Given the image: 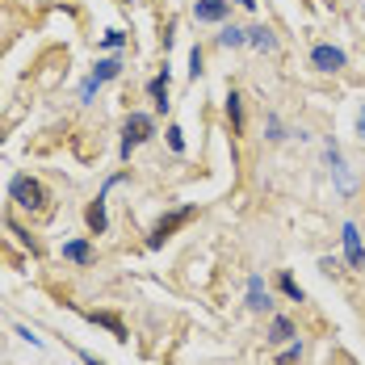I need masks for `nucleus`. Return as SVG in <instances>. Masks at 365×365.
Here are the masks:
<instances>
[{"mask_svg": "<svg viewBox=\"0 0 365 365\" xmlns=\"http://www.w3.org/2000/svg\"><path fill=\"white\" fill-rule=\"evenodd\" d=\"M93 324H101V328H110L113 331V340H126V324L118 319V315H110V311H84Z\"/></svg>", "mask_w": 365, "mask_h": 365, "instance_id": "14", "label": "nucleus"}, {"mask_svg": "<svg viewBox=\"0 0 365 365\" xmlns=\"http://www.w3.org/2000/svg\"><path fill=\"white\" fill-rule=\"evenodd\" d=\"M357 135L365 139V106H361V118H357Z\"/></svg>", "mask_w": 365, "mask_h": 365, "instance_id": "26", "label": "nucleus"}, {"mask_svg": "<svg viewBox=\"0 0 365 365\" xmlns=\"http://www.w3.org/2000/svg\"><path fill=\"white\" fill-rule=\"evenodd\" d=\"M311 63H315L319 72H340V68L349 63V55H344L340 46H331V42H319V46H311Z\"/></svg>", "mask_w": 365, "mask_h": 365, "instance_id": "4", "label": "nucleus"}, {"mask_svg": "<svg viewBox=\"0 0 365 365\" xmlns=\"http://www.w3.org/2000/svg\"><path fill=\"white\" fill-rule=\"evenodd\" d=\"M122 42H126V34H122V30H110V34L101 38V46H106V51H118Z\"/></svg>", "mask_w": 365, "mask_h": 365, "instance_id": "24", "label": "nucleus"}, {"mask_svg": "<svg viewBox=\"0 0 365 365\" xmlns=\"http://www.w3.org/2000/svg\"><path fill=\"white\" fill-rule=\"evenodd\" d=\"M0 143H4V126H0Z\"/></svg>", "mask_w": 365, "mask_h": 365, "instance_id": "28", "label": "nucleus"}, {"mask_svg": "<svg viewBox=\"0 0 365 365\" xmlns=\"http://www.w3.org/2000/svg\"><path fill=\"white\" fill-rule=\"evenodd\" d=\"M324 155H328V164H331V177H336V185H340V193H353V189H357V181H353V173H349V164L340 160V147H336V143H328V151H324Z\"/></svg>", "mask_w": 365, "mask_h": 365, "instance_id": "6", "label": "nucleus"}, {"mask_svg": "<svg viewBox=\"0 0 365 365\" xmlns=\"http://www.w3.org/2000/svg\"><path fill=\"white\" fill-rule=\"evenodd\" d=\"M269 307H273V298L264 290V277L252 273V277H248V311H269Z\"/></svg>", "mask_w": 365, "mask_h": 365, "instance_id": "9", "label": "nucleus"}, {"mask_svg": "<svg viewBox=\"0 0 365 365\" xmlns=\"http://www.w3.org/2000/svg\"><path fill=\"white\" fill-rule=\"evenodd\" d=\"M302 361V344H298V340H294L290 349H286V353H282V357H277V365H298Z\"/></svg>", "mask_w": 365, "mask_h": 365, "instance_id": "21", "label": "nucleus"}, {"mask_svg": "<svg viewBox=\"0 0 365 365\" xmlns=\"http://www.w3.org/2000/svg\"><path fill=\"white\" fill-rule=\"evenodd\" d=\"M63 260H72V264H93L97 252H93L88 240H68V244H63Z\"/></svg>", "mask_w": 365, "mask_h": 365, "instance_id": "11", "label": "nucleus"}, {"mask_svg": "<svg viewBox=\"0 0 365 365\" xmlns=\"http://www.w3.org/2000/svg\"><path fill=\"white\" fill-rule=\"evenodd\" d=\"M197 76H202V46L189 51V80H197Z\"/></svg>", "mask_w": 365, "mask_h": 365, "instance_id": "23", "label": "nucleus"}, {"mask_svg": "<svg viewBox=\"0 0 365 365\" xmlns=\"http://www.w3.org/2000/svg\"><path fill=\"white\" fill-rule=\"evenodd\" d=\"M9 197L17 202V210H30V215L46 210V189H42V181L38 177H26V173H17L9 181Z\"/></svg>", "mask_w": 365, "mask_h": 365, "instance_id": "1", "label": "nucleus"}, {"mask_svg": "<svg viewBox=\"0 0 365 365\" xmlns=\"http://www.w3.org/2000/svg\"><path fill=\"white\" fill-rule=\"evenodd\" d=\"M168 88H173L168 72H160V76H151V80H147V97L155 101V110H168Z\"/></svg>", "mask_w": 365, "mask_h": 365, "instance_id": "12", "label": "nucleus"}, {"mask_svg": "<svg viewBox=\"0 0 365 365\" xmlns=\"http://www.w3.org/2000/svg\"><path fill=\"white\" fill-rule=\"evenodd\" d=\"M227 122H231V135H240L244 130V97L231 88L227 93Z\"/></svg>", "mask_w": 365, "mask_h": 365, "instance_id": "13", "label": "nucleus"}, {"mask_svg": "<svg viewBox=\"0 0 365 365\" xmlns=\"http://www.w3.org/2000/svg\"><path fill=\"white\" fill-rule=\"evenodd\" d=\"M277 290L286 294V298H294V302H302V298H307V294H302V286L294 282L290 273H277Z\"/></svg>", "mask_w": 365, "mask_h": 365, "instance_id": "18", "label": "nucleus"}, {"mask_svg": "<svg viewBox=\"0 0 365 365\" xmlns=\"http://www.w3.org/2000/svg\"><path fill=\"white\" fill-rule=\"evenodd\" d=\"M97 88H101V80H93V76H88V80L80 84V101H84V106H93V97H97Z\"/></svg>", "mask_w": 365, "mask_h": 365, "instance_id": "20", "label": "nucleus"}, {"mask_svg": "<svg viewBox=\"0 0 365 365\" xmlns=\"http://www.w3.org/2000/svg\"><path fill=\"white\" fill-rule=\"evenodd\" d=\"M264 130H269V139H273V143H282V139H286V130H282V118H277V113H264Z\"/></svg>", "mask_w": 365, "mask_h": 365, "instance_id": "19", "label": "nucleus"}, {"mask_svg": "<svg viewBox=\"0 0 365 365\" xmlns=\"http://www.w3.org/2000/svg\"><path fill=\"white\" fill-rule=\"evenodd\" d=\"M122 72V59H113V55H106V59H97V63H93V80H101V84H106V80H113V76Z\"/></svg>", "mask_w": 365, "mask_h": 365, "instance_id": "16", "label": "nucleus"}, {"mask_svg": "<svg viewBox=\"0 0 365 365\" xmlns=\"http://www.w3.org/2000/svg\"><path fill=\"white\" fill-rule=\"evenodd\" d=\"M219 46H248V30H240V26H222L219 30Z\"/></svg>", "mask_w": 365, "mask_h": 365, "instance_id": "17", "label": "nucleus"}, {"mask_svg": "<svg viewBox=\"0 0 365 365\" xmlns=\"http://www.w3.org/2000/svg\"><path fill=\"white\" fill-rule=\"evenodd\" d=\"M264 336H269V344H286V340H294V336H298V328H294V319H286V315H273Z\"/></svg>", "mask_w": 365, "mask_h": 365, "instance_id": "10", "label": "nucleus"}, {"mask_svg": "<svg viewBox=\"0 0 365 365\" xmlns=\"http://www.w3.org/2000/svg\"><path fill=\"white\" fill-rule=\"evenodd\" d=\"M84 222H88V231H93V235H106V227H110V219H106V193H97V197L88 202Z\"/></svg>", "mask_w": 365, "mask_h": 365, "instance_id": "8", "label": "nucleus"}, {"mask_svg": "<svg viewBox=\"0 0 365 365\" xmlns=\"http://www.w3.org/2000/svg\"><path fill=\"white\" fill-rule=\"evenodd\" d=\"M197 215V206H181V210H173V215H164V219L151 227V240H147V248H160L164 240H173V231H181L185 222Z\"/></svg>", "mask_w": 365, "mask_h": 365, "instance_id": "3", "label": "nucleus"}, {"mask_svg": "<svg viewBox=\"0 0 365 365\" xmlns=\"http://www.w3.org/2000/svg\"><path fill=\"white\" fill-rule=\"evenodd\" d=\"M235 4H240V9H256V0H235Z\"/></svg>", "mask_w": 365, "mask_h": 365, "instance_id": "27", "label": "nucleus"}, {"mask_svg": "<svg viewBox=\"0 0 365 365\" xmlns=\"http://www.w3.org/2000/svg\"><path fill=\"white\" fill-rule=\"evenodd\" d=\"M80 361H84V365H106V361H97L93 353H80Z\"/></svg>", "mask_w": 365, "mask_h": 365, "instance_id": "25", "label": "nucleus"}, {"mask_svg": "<svg viewBox=\"0 0 365 365\" xmlns=\"http://www.w3.org/2000/svg\"><path fill=\"white\" fill-rule=\"evenodd\" d=\"M155 135V118L151 113H130L126 126H122V160H130V151L139 143H147Z\"/></svg>", "mask_w": 365, "mask_h": 365, "instance_id": "2", "label": "nucleus"}, {"mask_svg": "<svg viewBox=\"0 0 365 365\" xmlns=\"http://www.w3.org/2000/svg\"><path fill=\"white\" fill-rule=\"evenodd\" d=\"M164 135H168V147H173V151L181 155V151H185V135H181V126H168Z\"/></svg>", "mask_w": 365, "mask_h": 365, "instance_id": "22", "label": "nucleus"}, {"mask_svg": "<svg viewBox=\"0 0 365 365\" xmlns=\"http://www.w3.org/2000/svg\"><path fill=\"white\" fill-rule=\"evenodd\" d=\"M231 0H193V17L197 21H227Z\"/></svg>", "mask_w": 365, "mask_h": 365, "instance_id": "7", "label": "nucleus"}, {"mask_svg": "<svg viewBox=\"0 0 365 365\" xmlns=\"http://www.w3.org/2000/svg\"><path fill=\"white\" fill-rule=\"evenodd\" d=\"M340 240H344V256H349V264H353V269H365V244H361L357 222H344V227H340Z\"/></svg>", "mask_w": 365, "mask_h": 365, "instance_id": "5", "label": "nucleus"}, {"mask_svg": "<svg viewBox=\"0 0 365 365\" xmlns=\"http://www.w3.org/2000/svg\"><path fill=\"white\" fill-rule=\"evenodd\" d=\"M248 46H256V51H277V38H273L269 26H252L248 30Z\"/></svg>", "mask_w": 365, "mask_h": 365, "instance_id": "15", "label": "nucleus"}]
</instances>
